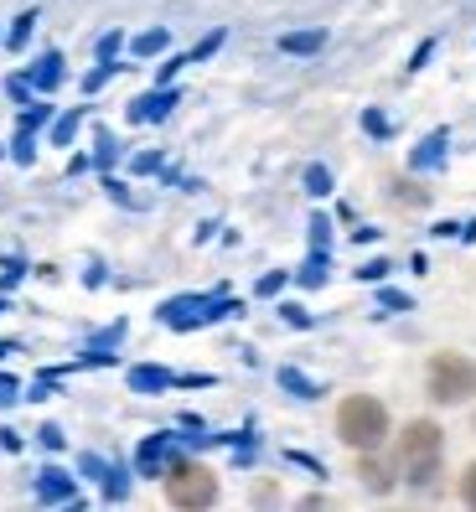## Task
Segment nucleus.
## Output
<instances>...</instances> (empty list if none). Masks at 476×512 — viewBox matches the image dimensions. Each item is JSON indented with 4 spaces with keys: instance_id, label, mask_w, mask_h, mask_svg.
Returning <instances> with one entry per match:
<instances>
[{
    "instance_id": "obj_1",
    "label": "nucleus",
    "mask_w": 476,
    "mask_h": 512,
    "mask_svg": "<svg viewBox=\"0 0 476 512\" xmlns=\"http://www.w3.org/2000/svg\"><path fill=\"white\" fill-rule=\"evenodd\" d=\"M394 461H399V481L409 492H435L440 476H445V430H440V419L420 414V419H409V425H399Z\"/></svg>"
},
{
    "instance_id": "obj_2",
    "label": "nucleus",
    "mask_w": 476,
    "mask_h": 512,
    "mask_svg": "<svg viewBox=\"0 0 476 512\" xmlns=\"http://www.w3.org/2000/svg\"><path fill=\"white\" fill-rule=\"evenodd\" d=\"M389 435H394V419H389V404L383 399L347 394L337 404V440L347 450H389Z\"/></svg>"
},
{
    "instance_id": "obj_3",
    "label": "nucleus",
    "mask_w": 476,
    "mask_h": 512,
    "mask_svg": "<svg viewBox=\"0 0 476 512\" xmlns=\"http://www.w3.org/2000/svg\"><path fill=\"white\" fill-rule=\"evenodd\" d=\"M425 394H430L435 409L476 404V357H466L456 347L430 352V363H425Z\"/></svg>"
},
{
    "instance_id": "obj_4",
    "label": "nucleus",
    "mask_w": 476,
    "mask_h": 512,
    "mask_svg": "<svg viewBox=\"0 0 476 512\" xmlns=\"http://www.w3.org/2000/svg\"><path fill=\"white\" fill-rule=\"evenodd\" d=\"M161 487H166V502H171V507L197 512V507H213V502H218V471L202 466V461H192V456H176V461L166 466V476H161Z\"/></svg>"
},
{
    "instance_id": "obj_5",
    "label": "nucleus",
    "mask_w": 476,
    "mask_h": 512,
    "mask_svg": "<svg viewBox=\"0 0 476 512\" xmlns=\"http://www.w3.org/2000/svg\"><path fill=\"white\" fill-rule=\"evenodd\" d=\"M233 311L238 306H233V300H223V295H182V300H166V306H161V321L176 326V331H197V326L223 321Z\"/></svg>"
},
{
    "instance_id": "obj_6",
    "label": "nucleus",
    "mask_w": 476,
    "mask_h": 512,
    "mask_svg": "<svg viewBox=\"0 0 476 512\" xmlns=\"http://www.w3.org/2000/svg\"><path fill=\"white\" fill-rule=\"evenodd\" d=\"M357 481L373 497H389L399 487V461H389L383 450H357Z\"/></svg>"
},
{
    "instance_id": "obj_7",
    "label": "nucleus",
    "mask_w": 476,
    "mask_h": 512,
    "mask_svg": "<svg viewBox=\"0 0 476 512\" xmlns=\"http://www.w3.org/2000/svg\"><path fill=\"white\" fill-rule=\"evenodd\" d=\"M176 456H182V440H176V435H151V440H140V450H135V471L140 476H166V466L176 461Z\"/></svg>"
},
{
    "instance_id": "obj_8",
    "label": "nucleus",
    "mask_w": 476,
    "mask_h": 512,
    "mask_svg": "<svg viewBox=\"0 0 476 512\" xmlns=\"http://www.w3.org/2000/svg\"><path fill=\"white\" fill-rule=\"evenodd\" d=\"M176 104H182V94L161 83V88H151V94H140V99H135L125 114H130V125H156V119H166Z\"/></svg>"
},
{
    "instance_id": "obj_9",
    "label": "nucleus",
    "mask_w": 476,
    "mask_h": 512,
    "mask_svg": "<svg viewBox=\"0 0 476 512\" xmlns=\"http://www.w3.org/2000/svg\"><path fill=\"white\" fill-rule=\"evenodd\" d=\"M37 502H78V481L63 466H42L37 471Z\"/></svg>"
},
{
    "instance_id": "obj_10",
    "label": "nucleus",
    "mask_w": 476,
    "mask_h": 512,
    "mask_svg": "<svg viewBox=\"0 0 476 512\" xmlns=\"http://www.w3.org/2000/svg\"><path fill=\"white\" fill-rule=\"evenodd\" d=\"M57 83H63V52H42L37 68H32V88L37 94H52Z\"/></svg>"
},
{
    "instance_id": "obj_11",
    "label": "nucleus",
    "mask_w": 476,
    "mask_h": 512,
    "mask_svg": "<svg viewBox=\"0 0 476 512\" xmlns=\"http://www.w3.org/2000/svg\"><path fill=\"white\" fill-rule=\"evenodd\" d=\"M440 161H445V130H435V135L420 140V150L409 156V171H435Z\"/></svg>"
},
{
    "instance_id": "obj_12",
    "label": "nucleus",
    "mask_w": 476,
    "mask_h": 512,
    "mask_svg": "<svg viewBox=\"0 0 476 512\" xmlns=\"http://www.w3.org/2000/svg\"><path fill=\"white\" fill-rule=\"evenodd\" d=\"M176 378L166 373V368H156V363H145V368H130V388L135 394H161V388H171Z\"/></svg>"
},
{
    "instance_id": "obj_13",
    "label": "nucleus",
    "mask_w": 476,
    "mask_h": 512,
    "mask_svg": "<svg viewBox=\"0 0 476 512\" xmlns=\"http://www.w3.org/2000/svg\"><path fill=\"white\" fill-rule=\"evenodd\" d=\"M321 47H326V32H285L280 37V52H290V57H311Z\"/></svg>"
},
{
    "instance_id": "obj_14",
    "label": "nucleus",
    "mask_w": 476,
    "mask_h": 512,
    "mask_svg": "<svg viewBox=\"0 0 476 512\" xmlns=\"http://www.w3.org/2000/svg\"><path fill=\"white\" fill-rule=\"evenodd\" d=\"M280 383L290 388L295 399H321V383H316V378H306V373H295V368H280Z\"/></svg>"
},
{
    "instance_id": "obj_15",
    "label": "nucleus",
    "mask_w": 476,
    "mask_h": 512,
    "mask_svg": "<svg viewBox=\"0 0 476 512\" xmlns=\"http://www.w3.org/2000/svg\"><path fill=\"white\" fill-rule=\"evenodd\" d=\"M295 280H301L306 290H316V285L326 280V249H311V259L301 264V275H295Z\"/></svg>"
},
{
    "instance_id": "obj_16",
    "label": "nucleus",
    "mask_w": 476,
    "mask_h": 512,
    "mask_svg": "<svg viewBox=\"0 0 476 512\" xmlns=\"http://www.w3.org/2000/svg\"><path fill=\"white\" fill-rule=\"evenodd\" d=\"M130 47H135V57H156V52H166V47H171V37H166L161 26H156V32H140Z\"/></svg>"
},
{
    "instance_id": "obj_17",
    "label": "nucleus",
    "mask_w": 476,
    "mask_h": 512,
    "mask_svg": "<svg viewBox=\"0 0 476 512\" xmlns=\"http://www.w3.org/2000/svg\"><path fill=\"white\" fill-rule=\"evenodd\" d=\"M32 26H37V11H21V16H16V26H11V37H6V47H11V52H21V47H26V37H32Z\"/></svg>"
},
{
    "instance_id": "obj_18",
    "label": "nucleus",
    "mask_w": 476,
    "mask_h": 512,
    "mask_svg": "<svg viewBox=\"0 0 476 512\" xmlns=\"http://www.w3.org/2000/svg\"><path fill=\"white\" fill-rule=\"evenodd\" d=\"M456 497H461L466 507H476V461L461 466V476H456Z\"/></svg>"
},
{
    "instance_id": "obj_19",
    "label": "nucleus",
    "mask_w": 476,
    "mask_h": 512,
    "mask_svg": "<svg viewBox=\"0 0 476 512\" xmlns=\"http://www.w3.org/2000/svg\"><path fill=\"white\" fill-rule=\"evenodd\" d=\"M125 492H130V476L119 471V466H109V471H104V497H109V502H119Z\"/></svg>"
},
{
    "instance_id": "obj_20",
    "label": "nucleus",
    "mask_w": 476,
    "mask_h": 512,
    "mask_svg": "<svg viewBox=\"0 0 476 512\" xmlns=\"http://www.w3.org/2000/svg\"><path fill=\"white\" fill-rule=\"evenodd\" d=\"M306 192L326 197V192H332V171H326V166H306Z\"/></svg>"
},
{
    "instance_id": "obj_21",
    "label": "nucleus",
    "mask_w": 476,
    "mask_h": 512,
    "mask_svg": "<svg viewBox=\"0 0 476 512\" xmlns=\"http://www.w3.org/2000/svg\"><path fill=\"white\" fill-rule=\"evenodd\" d=\"M394 197H399L404 207H425V202H430V192L414 187V182H394Z\"/></svg>"
},
{
    "instance_id": "obj_22",
    "label": "nucleus",
    "mask_w": 476,
    "mask_h": 512,
    "mask_svg": "<svg viewBox=\"0 0 476 512\" xmlns=\"http://www.w3.org/2000/svg\"><path fill=\"white\" fill-rule=\"evenodd\" d=\"M78 119H83V114H63V119H57V125H52V145H68V140L78 135Z\"/></svg>"
},
{
    "instance_id": "obj_23",
    "label": "nucleus",
    "mask_w": 476,
    "mask_h": 512,
    "mask_svg": "<svg viewBox=\"0 0 476 512\" xmlns=\"http://www.w3.org/2000/svg\"><path fill=\"white\" fill-rule=\"evenodd\" d=\"M114 68H119V63H104V68H94V73H88V78H83V94H99V88L114 78Z\"/></svg>"
},
{
    "instance_id": "obj_24",
    "label": "nucleus",
    "mask_w": 476,
    "mask_h": 512,
    "mask_svg": "<svg viewBox=\"0 0 476 512\" xmlns=\"http://www.w3.org/2000/svg\"><path fill=\"white\" fill-rule=\"evenodd\" d=\"M218 47H223V32H213V37H202V42H197V47L187 52V63H202V57H207V52H218Z\"/></svg>"
},
{
    "instance_id": "obj_25",
    "label": "nucleus",
    "mask_w": 476,
    "mask_h": 512,
    "mask_svg": "<svg viewBox=\"0 0 476 512\" xmlns=\"http://www.w3.org/2000/svg\"><path fill=\"white\" fill-rule=\"evenodd\" d=\"M363 130H368V135H389L394 125H389V119H383L378 109H368V114H363Z\"/></svg>"
},
{
    "instance_id": "obj_26",
    "label": "nucleus",
    "mask_w": 476,
    "mask_h": 512,
    "mask_svg": "<svg viewBox=\"0 0 476 512\" xmlns=\"http://www.w3.org/2000/svg\"><path fill=\"white\" fill-rule=\"evenodd\" d=\"M114 156H119V145H114V135H99V150H94V161H99V166H109Z\"/></svg>"
},
{
    "instance_id": "obj_27",
    "label": "nucleus",
    "mask_w": 476,
    "mask_h": 512,
    "mask_svg": "<svg viewBox=\"0 0 476 512\" xmlns=\"http://www.w3.org/2000/svg\"><path fill=\"white\" fill-rule=\"evenodd\" d=\"M383 275H389V259H373V264L357 269V280H383Z\"/></svg>"
},
{
    "instance_id": "obj_28",
    "label": "nucleus",
    "mask_w": 476,
    "mask_h": 512,
    "mask_svg": "<svg viewBox=\"0 0 476 512\" xmlns=\"http://www.w3.org/2000/svg\"><path fill=\"white\" fill-rule=\"evenodd\" d=\"M326 238H332V223H326V218H311V244L326 249Z\"/></svg>"
},
{
    "instance_id": "obj_29",
    "label": "nucleus",
    "mask_w": 476,
    "mask_h": 512,
    "mask_svg": "<svg viewBox=\"0 0 476 512\" xmlns=\"http://www.w3.org/2000/svg\"><path fill=\"white\" fill-rule=\"evenodd\" d=\"M378 300H383V311H409V295H399V290H383Z\"/></svg>"
},
{
    "instance_id": "obj_30",
    "label": "nucleus",
    "mask_w": 476,
    "mask_h": 512,
    "mask_svg": "<svg viewBox=\"0 0 476 512\" xmlns=\"http://www.w3.org/2000/svg\"><path fill=\"white\" fill-rule=\"evenodd\" d=\"M21 275H26V269H21V259H11L6 269H0V290H11V285H16Z\"/></svg>"
},
{
    "instance_id": "obj_31",
    "label": "nucleus",
    "mask_w": 476,
    "mask_h": 512,
    "mask_svg": "<svg viewBox=\"0 0 476 512\" xmlns=\"http://www.w3.org/2000/svg\"><path fill=\"white\" fill-rule=\"evenodd\" d=\"M21 399V383L16 378H0V404H16Z\"/></svg>"
},
{
    "instance_id": "obj_32",
    "label": "nucleus",
    "mask_w": 476,
    "mask_h": 512,
    "mask_svg": "<svg viewBox=\"0 0 476 512\" xmlns=\"http://www.w3.org/2000/svg\"><path fill=\"white\" fill-rule=\"evenodd\" d=\"M37 435H42V445H47V450H63V430H57V425H42Z\"/></svg>"
},
{
    "instance_id": "obj_33",
    "label": "nucleus",
    "mask_w": 476,
    "mask_h": 512,
    "mask_svg": "<svg viewBox=\"0 0 476 512\" xmlns=\"http://www.w3.org/2000/svg\"><path fill=\"white\" fill-rule=\"evenodd\" d=\"M280 285H285V275H280V269H275V275H264V280H259V295H275Z\"/></svg>"
},
{
    "instance_id": "obj_34",
    "label": "nucleus",
    "mask_w": 476,
    "mask_h": 512,
    "mask_svg": "<svg viewBox=\"0 0 476 512\" xmlns=\"http://www.w3.org/2000/svg\"><path fill=\"white\" fill-rule=\"evenodd\" d=\"M280 311H285V321H290V326H311V316H306L301 306H280Z\"/></svg>"
},
{
    "instance_id": "obj_35",
    "label": "nucleus",
    "mask_w": 476,
    "mask_h": 512,
    "mask_svg": "<svg viewBox=\"0 0 476 512\" xmlns=\"http://www.w3.org/2000/svg\"><path fill=\"white\" fill-rule=\"evenodd\" d=\"M114 52H119V32H109V37L99 42V57H104V63H109V57H114Z\"/></svg>"
},
{
    "instance_id": "obj_36",
    "label": "nucleus",
    "mask_w": 476,
    "mask_h": 512,
    "mask_svg": "<svg viewBox=\"0 0 476 512\" xmlns=\"http://www.w3.org/2000/svg\"><path fill=\"white\" fill-rule=\"evenodd\" d=\"M6 352H16V347H11V342H0V357H6Z\"/></svg>"
},
{
    "instance_id": "obj_37",
    "label": "nucleus",
    "mask_w": 476,
    "mask_h": 512,
    "mask_svg": "<svg viewBox=\"0 0 476 512\" xmlns=\"http://www.w3.org/2000/svg\"><path fill=\"white\" fill-rule=\"evenodd\" d=\"M471 430H476V404H471Z\"/></svg>"
},
{
    "instance_id": "obj_38",
    "label": "nucleus",
    "mask_w": 476,
    "mask_h": 512,
    "mask_svg": "<svg viewBox=\"0 0 476 512\" xmlns=\"http://www.w3.org/2000/svg\"><path fill=\"white\" fill-rule=\"evenodd\" d=\"M0 311H6V295H0Z\"/></svg>"
}]
</instances>
